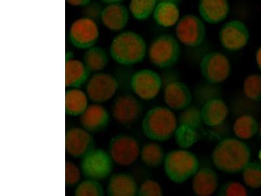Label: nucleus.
<instances>
[{"label":"nucleus","mask_w":261,"mask_h":196,"mask_svg":"<svg viewBox=\"0 0 261 196\" xmlns=\"http://www.w3.org/2000/svg\"><path fill=\"white\" fill-rule=\"evenodd\" d=\"M212 159L214 166L220 171L239 174L250 162L251 149L241 139L226 138L214 148Z\"/></svg>","instance_id":"1"},{"label":"nucleus","mask_w":261,"mask_h":196,"mask_svg":"<svg viewBox=\"0 0 261 196\" xmlns=\"http://www.w3.org/2000/svg\"><path fill=\"white\" fill-rule=\"evenodd\" d=\"M148 46L138 33L127 30L119 32L112 39L110 55L118 64L132 65L143 61L148 54Z\"/></svg>","instance_id":"2"},{"label":"nucleus","mask_w":261,"mask_h":196,"mask_svg":"<svg viewBox=\"0 0 261 196\" xmlns=\"http://www.w3.org/2000/svg\"><path fill=\"white\" fill-rule=\"evenodd\" d=\"M178 127L175 114L168 107L158 106L147 112L142 123L144 135L151 141H166L175 134Z\"/></svg>","instance_id":"3"},{"label":"nucleus","mask_w":261,"mask_h":196,"mask_svg":"<svg viewBox=\"0 0 261 196\" xmlns=\"http://www.w3.org/2000/svg\"><path fill=\"white\" fill-rule=\"evenodd\" d=\"M199 165V159L195 154L184 149L169 152L164 160L165 174L176 184L183 183L193 177Z\"/></svg>","instance_id":"4"},{"label":"nucleus","mask_w":261,"mask_h":196,"mask_svg":"<svg viewBox=\"0 0 261 196\" xmlns=\"http://www.w3.org/2000/svg\"><path fill=\"white\" fill-rule=\"evenodd\" d=\"M181 47L176 37L162 34L156 37L148 48L150 62L160 69L174 66L180 57Z\"/></svg>","instance_id":"5"},{"label":"nucleus","mask_w":261,"mask_h":196,"mask_svg":"<svg viewBox=\"0 0 261 196\" xmlns=\"http://www.w3.org/2000/svg\"><path fill=\"white\" fill-rule=\"evenodd\" d=\"M67 37L74 47L87 50L95 46L99 40V26L96 21L90 16L76 18L70 24Z\"/></svg>","instance_id":"6"},{"label":"nucleus","mask_w":261,"mask_h":196,"mask_svg":"<svg viewBox=\"0 0 261 196\" xmlns=\"http://www.w3.org/2000/svg\"><path fill=\"white\" fill-rule=\"evenodd\" d=\"M207 30L202 18L188 14L179 18L175 26V35L179 43L190 48H197L206 39Z\"/></svg>","instance_id":"7"},{"label":"nucleus","mask_w":261,"mask_h":196,"mask_svg":"<svg viewBox=\"0 0 261 196\" xmlns=\"http://www.w3.org/2000/svg\"><path fill=\"white\" fill-rule=\"evenodd\" d=\"M202 120L200 111L197 107H189L184 109L179 118V125L175 132L176 143L180 147L188 148L199 139L198 131Z\"/></svg>","instance_id":"8"},{"label":"nucleus","mask_w":261,"mask_h":196,"mask_svg":"<svg viewBox=\"0 0 261 196\" xmlns=\"http://www.w3.org/2000/svg\"><path fill=\"white\" fill-rule=\"evenodd\" d=\"M108 153L112 160L121 166L134 164L140 155L138 141L132 135L119 134L111 139Z\"/></svg>","instance_id":"9"},{"label":"nucleus","mask_w":261,"mask_h":196,"mask_svg":"<svg viewBox=\"0 0 261 196\" xmlns=\"http://www.w3.org/2000/svg\"><path fill=\"white\" fill-rule=\"evenodd\" d=\"M202 77L209 83L217 85L227 80L231 72L230 60L223 53L213 51L207 53L200 63Z\"/></svg>","instance_id":"10"},{"label":"nucleus","mask_w":261,"mask_h":196,"mask_svg":"<svg viewBox=\"0 0 261 196\" xmlns=\"http://www.w3.org/2000/svg\"><path fill=\"white\" fill-rule=\"evenodd\" d=\"M110 155L102 149H92L82 158L81 170L86 179L100 181L110 176L113 169Z\"/></svg>","instance_id":"11"},{"label":"nucleus","mask_w":261,"mask_h":196,"mask_svg":"<svg viewBox=\"0 0 261 196\" xmlns=\"http://www.w3.org/2000/svg\"><path fill=\"white\" fill-rule=\"evenodd\" d=\"M218 36L221 46L226 50L238 51L248 45L250 32L243 21L233 19L221 27Z\"/></svg>","instance_id":"12"},{"label":"nucleus","mask_w":261,"mask_h":196,"mask_svg":"<svg viewBox=\"0 0 261 196\" xmlns=\"http://www.w3.org/2000/svg\"><path fill=\"white\" fill-rule=\"evenodd\" d=\"M162 79L153 70H139L133 75L130 86L133 92L141 100L149 101L154 99L162 88Z\"/></svg>","instance_id":"13"},{"label":"nucleus","mask_w":261,"mask_h":196,"mask_svg":"<svg viewBox=\"0 0 261 196\" xmlns=\"http://www.w3.org/2000/svg\"><path fill=\"white\" fill-rule=\"evenodd\" d=\"M119 84L115 78L107 73H96L91 77L86 85V94L95 103L108 102L114 96Z\"/></svg>","instance_id":"14"},{"label":"nucleus","mask_w":261,"mask_h":196,"mask_svg":"<svg viewBox=\"0 0 261 196\" xmlns=\"http://www.w3.org/2000/svg\"><path fill=\"white\" fill-rule=\"evenodd\" d=\"M92 135L85 128H72L65 133V151L74 158H83L94 149Z\"/></svg>","instance_id":"15"},{"label":"nucleus","mask_w":261,"mask_h":196,"mask_svg":"<svg viewBox=\"0 0 261 196\" xmlns=\"http://www.w3.org/2000/svg\"><path fill=\"white\" fill-rule=\"evenodd\" d=\"M112 110L114 118L118 123L129 125L138 119L143 111V106L134 95L124 94L115 100Z\"/></svg>","instance_id":"16"},{"label":"nucleus","mask_w":261,"mask_h":196,"mask_svg":"<svg viewBox=\"0 0 261 196\" xmlns=\"http://www.w3.org/2000/svg\"><path fill=\"white\" fill-rule=\"evenodd\" d=\"M129 9L122 3L107 4L101 9L99 19L102 24L112 32H122L129 22Z\"/></svg>","instance_id":"17"},{"label":"nucleus","mask_w":261,"mask_h":196,"mask_svg":"<svg viewBox=\"0 0 261 196\" xmlns=\"http://www.w3.org/2000/svg\"><path fill=\"white\" fill-rule=\"evenodd\" d=\"M192 99L190 88L183 82H170L165 86L164 101L172 110L183 111L187 109L190 107Z\"/></svg>","instance_id":"18"},{"label":"nucleus","mask_w":261,"mask_h":196,"mask_svg":"<svg viewBox=\"0 0 261 196\" xmlns=\"http://www.w3.org/2000/svg\"><path fill=\"white\" fill-rule=\"evenodd\" d=\"M228 0H199L198 11L205 23L218 24L227 18L230 12Z\"/></svg>","instance_id":"19"},{"label":"nucleus","mask_w":261,"mask_h":196,"mask_svg":"<svg viewBox=\"0 0 261 196\" xmlns=\"http://www.w3.org/2000/svg\"><path fill=\"white\" fill-rule=\"evenodd\" d=\"M219 183V177L213 169L202 167L193 177V192L197 196H211L218 188Z\"/></svg>","instance_id":"20"},{"label":"nucleus","mask_w":261,"mask_h":196,"mask_svg":"<svg viewBox=\"0 0 261 196\" xmlns=\"http://www.w3.org/2000/svg\"><path fill=\"white\" fill-rule=\"evenodd\" d=\"M228 108L222 99L211 98L202 106L200 114L202 122L208 127H217L222 125L227 118Z\"/></svg>","instance_id":"21"},{"label":"nucleus","mask_w":261,"mask_h":196,"mask_svg":"<svg viewBox=\"0 0 261 196\" xmlns=\"http://www.w3.org/2000/svg\"><path fill=\"white\" fill-rule=\"evenodd\" d=\"M109 114L101 105L92 104L88 106L81 115L82 127L89 132H98L104 130L109 122Z\"/></svg>","instance_id":"22"},{"label":"nucleus","mask_w":261,"mask_h":196,"mask_svg":"<svg viewBox=\"0 0 261 196\" xmlns=\"http://www.w3.org/2000/svg\"><path fill=\"white\" fill-rule=\"evenodd\" d=\"M138 186L134 177L121 173L109 180L107 193L111 196H135L138 194Z\"/></svg>","instance_id":"23"},{"label":"nucleus","mask_w":261,"mask_h":196,"mask_svg":"<svg viewBox=\"0 0 261 196\" xmlns=\"http://www.w3.org/2000/svg\"><path fill=\"white\" fill-rule=\"evenodd\" d=\"M90 71L85 63L72 57L65 60V87L79 88L87 81Z\"/></svg>","instance_id":"24"},{"label":"nucleus","mask_w":261,"mask_h":196,"mask_svg":"<svg viewBox=\"0 0 261 196\" xmlns=\"http://www.w3.org/2000/svg\"><path fill=\"white\" fill-rule=\"evenodd\" d=\"M153 18L158 26L165 29L176 26L180 18L179 6L172 2H158L153 13Z\"/></svg>","instance_id":"25"},{"label":"nucleus","mask_w":261,"mask_h":196,"mask_svg":"<svg viewBox=\"0 0 261 196\" xmlns=\"http://www.w3.org/2000/svg\"><path fill=\"white\" fill-rule=\"evenodd\" d=\"M87 94L79 88H72L65 92V113L72 116H81L88 106Z\"/></svg>","instance_id":"26"},{"label":"nucleus","mask_w":261,"mask_h":196,"mask_svg":"<svg viewBox=\"0 0 261 196\" xmlns=\"http://www.w3.org/2000/svg\"><path fill=\"white\" fill-rule=\"evenodd\" d=\"M83 62L90 72L98 73L106 68L108 64V54L103 48L95 45L86 50Z\"/></svg>","instance_id":"27"},{"label":"nucleus","mask_w":261,"mask_h":196,"mask_svg":"<svg viewBox=\"0 0 261 196\" xmlns=\"http://www.w3.org/2000/svg\"><path fill=\"white\" fill-rule=\"evenodd\" d=\"M258 121L250 114H244L238 118L233 125V132L237 138L248 140L253 138L258 131Z\"/></svg>","instance_id":"28"},{"label":"nucleus","mask_w":261,"mask_h":196,"mask_svg":"<svg viewBox=\"0 0 261 196\" xmlns=\"http://www.w3.org/2000/svg\"><path fill=\"white\" fill-rule=\"evenodd\" d=\"M158 0H130L128 9L134 19L145 21L153 15Z\"/></svg>","instance_id":"29"},{"label":"nucleus","mask_w":261,"mask_h":196,"mask_svg":"<svg viewBox=\"0 0 261 196\" xmlns=\"http://www.w3.org/2000/svg\"><path fill=\"white\" fill-rule=\"evenodd\" d=\"M141 160L147 166L155 167L164 162L165 152L160 144L149 143L143 146L140 153Z\"/></svg>","instance_id":"30"},{"label":"nucleus","mask_w":261,"mask_h":196,"mask_svg":"<svg viewBox=\"0 0 261 196\" xmlns=\"http://www.w3.org/2000/svg\"><path fill=\"white\" fill-rule=\"evenodd\" d=\"M245 96L253 102H261V75H249L244 81Z\"/></svg>","instance_id":"31"},{"label":"nucleus","mask_w":261,"mask_h":196,"mask_svg":"<svg viewBox=\"0 0 261 196\" xmlns=\"http://www.w3.org/2000/svg\"><path fill=\"white\" fill-rule=\"evenodd\" d=\"M242 172L244 183L252 189L261 188V163L249 162Z\"/></svg>","instance_id":"32"},{"label":"nucleus","mask_w":261,"mask_h":196,"mask_svg":"<svg viewBox=\"0 0 261 196\" xmlns=\"http://www.w3.org/2000/svg\"><path fill=\"white\" fill-rule=\"evenodd\" d=\"M103 194L101 184L93 179H87L82 181L74 191V195L76 196H102Z\"/></svg>","instance_id":"33"},{"label":"nucleus","mask_w":261,"mask_h":196,"mask_svg":"<svg viewBox=\"0 0 261 196\" xmlns=\"http://www.w3.org/2000/svg\"><path fill=\"white\" fill-rule=\"evenodd\" d=\"M218 195L220 196H246L248 190L238 181H228L219 189Z\"/></svg>","instance_id":"34"},{"label":"nucleus","mask_w":261,"mask_h":196,"mask_svg":"<svg viewBox=\"0 0 261 196\" xmlns=\"http://www.w3.org/2000/svg\"><path fill=\"white\" fill-rule=\"evenodd\" d=\"M140 196H162L163 195L162 186L152 179H147L141 184L138 189Z\"/></svg>","instance_id":"35"},{"label":"nucleus","mask_w":261,"mask_h":196,"mask_svg":"<svg viewBox=\"0 0 261 196\" xmlns=\"http://www.w3.org/2000/svg\"><path fill=\"white\" fill-rule=\"evenodd\" d=\"M81 170L77 165L71 162L65 163V184L73 186L77 184L81 178Z\"/></svg>","instance_id":"36"},{"label":"nucleus","mask_w":261,"mask_h":196,"mask_svg":"<svg viewBox=\"0 0 261 196\" xmlns=\"http://www.w3.org/2000/svg\"><path fill=\"white\" fill-rule=\"evenodd\" d=\"M66 4L73 8H85L89 6L92 0H65Z\"/></svg>","instance_id":"37"},{"label":"nucleus","mask_w":261,"mask_h":196,"mask_svg":"<svg viewBox=\"0 0 261 196\" xmlns=\"http://www.w3.org/2000/svg\"><path fill=\"white\" fill-rule=\"evenodd\" d=\"M255 60L258 68L261 71V45L257 49L255 54Z\"/></svg>","instance_id":"38"},{"label":"nucleus","mask_w":261,"mask_h":196,"mask_svg":"<svg viewBox=\"0 0 261 196\" xmlns=\"http://www.w3.org/2000/svg\"><path fill=\"white\" fill-rule=\"evenodd\" d=\"M102 3L107 4L122 3L123 0H100Z\"/></svg>","instance_id":"39"},{"label":"nucleus","mask_w":261,"mask_h":196,"mask_svg":"<svg viewBox=\"0 0 261 196\" xmlns=\"http://www.w3.org/2000/svg\"><path fill=\"white\" fill-rule=\"evenodd\" d=\"M181 1H182V0H158V2H169L178 5L179 6V5L181 4Z\"/></svg>","instance_id":"40"},{"label":"nucleus","mask_w":261,"mask_h":196,"mask_svg":"<svg viewBox=\"0 0 261 196\" xmlns=\"http://www.w3.org/2000/svg\"><path fill=\"white\" fill-rule=\"evenodd\" d=\"M258 135H259V136L261 138V124L259 125V127H258Z\"/></svg>","instance_id":"41"},{"label":"nucleus","mask_w":261,"mask_h":196,"mask_svg":"<svg viewBox=\"0 0 261 196\" xmlns=\"http://www.w3.org/2000/svg\"><path fill=\"white\" fill-rule=\"evenodd\" d=\"M258 159H259L260 163H261V149H260V150L259 151V152H258Z\"/></svg>","instance_id":"42"}]
</instances>
